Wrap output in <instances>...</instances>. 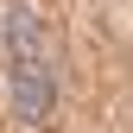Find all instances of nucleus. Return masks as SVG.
Segmentation results:
<instances>
[{
    "instance_id": "f257e3e1",
    "label": "nucleus",
    "mask_w": 133,
    "mask_h": 133,
    "mask_svg": "<svg viewBox=\"0 0 133 133\" xmlns=\"http://www.w3.org/2000/svg\"><path fill=\"white\" fill-rule=\"evenodd\" d=\"M6 44H13V70H6V89H13V114L19 121H51V102H57V76H51V44H44L38 19L19 6L6 19Z\"/></svg>"
}]
</instances>
